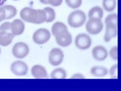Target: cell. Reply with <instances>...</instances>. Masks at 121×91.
<instances>
[{
    "label": "cell",
    "instance_id": "obj_21",
    "mask_svg": "<svg viewBox=\"0 0 121 91\" xmlns=\"http://www.w3.org/2000/svg\"><path fill=\"white\" fill-rule=\"evenodd\" d=\"M43 10L45 11V14H46V20H45V22L50 23L55 20V18L56 17V14L52 8L46 7Z\"/></svg>",
    "mask_w": 121,
    "mask_h": 91
},
{
    "label": "cell",
    "instance_id": "obj_16",
    "mask_svg": "<svg viewBox=\"0 0 121 91\" xmlns=\"http://www.w3.org/2000/svg\"><path fill=\"white\" fill-rule=\"evenodd\" d=\"M104 12L103 9L99 6H95L92 8L89 11V18H96L101 19L103 18Z\"/></svg>",
    "mask_w": 121,
    "mask_h": 91
},
{
    "label": "cell",
    "instance_id": "obj_13",
    "mask_svg": "<svg viewBox=\"0 0 121 91\" xmlns=\"http://www.w3.org/2000/svg\"><path fill=\"white\" fill-rule=\"evenodd\" d=\"M32 75L35 78H45L47 77V71L46 69L39 64H36L32 67L31 69Z\"/></svg>",
    "mask_w": 121,
    "mask_h": 91
},
{
    "label": "cell",
    "instance_id": "obj_2",
    "mask_svg": "<svg viewBox=\"0 0 121 91\" xmlns=\"http://www.w3.org/2000/svg\"><path fill=\"white\" fill-rule=\"evenodd\" d=\"M86 28L89 33L95 35V34H98L103 30V23L101 19L89 18V20L86 23Z\"/></svg>",
    "mask_w": 121,
    "mask_h": 91
},
{
    "label": "cell",
    "instance_id": "obj_3",
    "mask_svg": "<svg viewBox=\"0 0 121 91\" xmlns=\"http://www.w3.org/2000/svg\"><path fill=\"white\" fill-rule=\"evenodd\" d=\"M20 16L22 20L24 21L36 24L38 20V10L26 7L24 8L20 12Z\"/></svg>",
    "mask_w": 121,
    "mask_h": 91
},
{
    "label": "cell",
    "instance_id": "obj_12",
    "mask_svg": "<svg viewBox=\"0 0 121 91\" xmlns=\"http://www.w3.org/2000/svg\"><path fill=\"white\" fill-rule=\"evenodd\" d=\"M117 35V25L113 24H106V31L104 34V41L109 42Z\"/></svg>",
    "mask_w": 121,
    "mask_h": 91
},
{
    "label": "cell",
    "instance_id": "obj_28",
    "mask_svg": "<svg viewBox=\"0 0 121 91\" xmlns=\"http://www.w3.org/2000/svg\"><path fill=\"white\" fill-rule=\"evenodd\" d=\"M63 0H48V4L52 6H59L61 5Z\"/></svg>",
    "mask_w": 121,
    "mask_h": 91
},
{
    "label": "cell",
    "instance_id": "obj_29",
    "mask_svg": "<svg viewBox=\"0 0 121 91\" xmlns=\"http://www.w3.org/2000/svg\"><path fill=\"white\" fill-rule=\"evenodd\" d=\"M5 11L4 9L3 6L2 7H0V22L4 21L5 18Z\"/></svg>",
    "mask_w": 121,
    "mask_h": 91
},
{
    "label": "cell",
    "instance_id": "obj_10",
    "mask_svg": "<svg viewBox=\"0 0 121 91\" xmlns=\"http://www.w3.org/2000/svg\"><path fill=\"white\" fill-rule=\"evenodd\" d=\"M25 25L20 19H15L11 23V33L14 36L21 35L24 31Z\"/></svg>",
    "mask_w": 121,
    "mask_h": 91
},
{
    "label": "cell",
    "instance_id": "obj_30",
    "mask_svg": "<svg viewBox=\"0 0 121 91\" xmlns=\"http://www.w3.org/2000/svg\"><path fill=\"white\" fill-rule=\"evenodd\" d=\"M71 78L72 79H75V78H79V79H84L85 78V77L83 75H82V74H74V75H72L71 76Z\"/></svg>",
    "mask_w": 121,
    "mask_h": 91
},
{
    "label": "cell",
    "instance_id": "obj_20",
    "mask_svg": "<svg viewBox=\"0 0 121 91\" xmlns=\"http://www.w3.org/2000/svg\"><path fill=\"white\" fill-rule=\"evenodd\" d=\"M102 5H103L104 9L106 11L111 12V11H113L116 9L117 1L116 0H103Z\"/></svg>",
    "mask_w": 121,
    "mask_h": 91
},
{
    "label": "cell",
    "instance_id": "obj_7",
    "mask_svg": "<svg viewBox=\"0 0 121 91\" xmlns=\"http://www.w3.org/2000/svg\"><path fill=\"white\" fill-rule=\"evenodd\" d=\"M29 46L26 43H17L14 44L12 49V53L14 57L17 59H24L28 55L29 53Z\"/></svg>",
    "mask_w": 121,
    "mask_h": 91
},
{
    "label": "cell",
    "instance_id": "obj_1",
    "mask_svg": "<svg viewBox=\"0 0 121 91\" xmlns=\"http://www.w3.org/2000/svg\"><path fill=\"white\" fill-rule=\"evenodd\" d=\"M86 20V14L81 10H77L71 12L68 16V24L74 28L79 27L84 24Z\"/></svg>",
    "mask_w": 121,
    "mask_h": 91
},
{
    "label": "cell",
    "instance_id": "obj_17",
    "mask_svg": "<svg viewBox=\"0 0 121 91\" xmlns=\"http://www.w3.org/2000/svg\"><path fill=\"white\" fill-rule=\"evenodd\" d=\"M67 30V26L62 22H56L52 27V33L56 36L57 35H58L59 33H62L64 31Z\"/></svg>",
    "mask_w": 121,
    "mask_h": 91
},
{
    "label": "cell",
    "instance_id": "obj_22",
    "mask_svg": "<svg viewBox=\"0 0 121 91\" xmlns=\"http://www.w3.org/2000/svg\"><path fill=\"white\" fill-rule=\"evenodd\" d=\"M105 24H113L117 25V14H111L105 18Z\"/></svg>",
    "mask_w": 121,
    "mask_h": 91
},
{
    "label": "cell",
    "instance_id": "obj_31",
    "mask_svg": "<svg viewBox=\"0 0 121 91\" xmlns=\"http://www.w3.org/2000/svg\"><path fill=\"white\" fill-rule=\"evenodd\" d=\"M40 2L43 3V4H48V0H39Z\"/></svg>",
    "mask_w": 121,
    "mask_h": 91
},
{
    "label": "cell",
    "instance_id": "obj_32",
    "mask_svg": "<svg viewBox=\"0 0 121 91\" xmlns=\"http://www.w3.org/2000/svg\"><path fill=\"white\" fill-rule=\"evenodd\" d=\"M0 54H1V49H0Z\"/></svg>",
    "mask_w": 121,
    "mask_h": 91
},
{
    "label": "cell",
    "instance_id": "obj_27",
    "mask_svg": "<svg viewBox=\"0 0 121 91\" xmlns=\"http://www.w3.org/2000/svg\"><path fill=\"white\" fill-rule=\"evenodd\" d=\"M110 56L113 60H117V46H113L110 50Z\"/></svg>",
    "mask_w": 121,
    "mask_h": 91
},
{
    "label": "cell",
    "instance_id": "obj_33",
    "mask_svg": "<svg viewBox=\"0 0 121 91\" xmlns=\"http://www.w3.org/2000/svg\"><path fill=\"white\" fill-rule=\"evenodd\" d=\"M14 1H17V0H14Z\"/></svg>",
    "mask_w": 121,
    "mask_h": 91
},
{
    "label": "cell",
    "instance_id": "obj_14",
    "mask_svg": "<svg viewBox=\"0 0 121 91\" xmlns=\"http://www.w3.org/2000/svg\"><path fill=\"white\" fill-rule=\"evenodd\" d=\"M14 35L11 33L0 31V45L2 46H7L11 43Z\"/></svg>",
    "mask_w": 121,
    "mask_h": 91
},
{
    "label": "cell",
    "instance_id": "obj_26",
    "mask_svg": "<svg viewBox=\"0 0 121 91\" xmlns=\"http://www.w3.org/2000/svg\"><path fill=\"white\" fill-rule=\"evenodd\" d=\"M0 31H5L11 33V23L5 22L0 26Z\"/></svg>",
    "mask_w": 121,
    "mask_h": 91
},
{
    "label": "cell",
    "instance_id": "obj_5",
    "mask_svg": "<svg viewBox=\"0 0 121 91\" xmlns=\"http://www.w3.org/2000/svg\"><path fill=\"white\" fill-rule=\"evenodd\" d=\"M64 52L60 49L54 48L49 52L48 61L53 66H58L60 64L64 59Z\"/></svg>",
    "mask_w": 121,
    "mask_h": 91
},
{
    "label": "cell",
    "instance_id": "obj_18",
    "mask_svg": "<svg viewBox=\"0 0 121 91\" xmlns=\"http://www.w3.org/2000/svg\"><path fill=\"white\" fill-rule=\"evenodd\" d=\"M67 77L66 71L64 68H56L53 70L51 74V77L53 79H65Z\"/></svg>",
    "mask_w": 121,
    "mask_h": 91
},
{
    "label": "cell",
    "instance_id": "obj_19",
    "mask_svg": "<svg viewBox=\"0 0 121 91\" xmlns=\"http://www.w3.org/2000/svg\"><path fill=\"white\" fill-rule=\"evenodd\" d=\"M4 9L5 11V18L11 19L17 14V9L13 5H4Z\"/></svg>",
    "mask_w": 121,
    "mask_h": 91
},
{
    "label": "cell",
    "instance_id": "obj_23",
    "mask_svg": "<svg viewBox=\"0 0 121 91\" xmlns=\"http://www.w3.org/2000/svg\"><path fill=\"white\" fill-rule=\"evenodd\" d=\"M65 2L71 9H77L82 4V0H65Z\"/></svg>",
    "mask_w": 121,
    "mask_h": 91
},
{
    "label": "cell",
    "instance_id": "obj_6",
    "mask_svg": "<svg viewBox=\"0 0 121 91\" xmlns=\"http://www.w3.org/2000/svg\"><path fill=\"white\" fill-rule=\"evenodd\" d=\"M75 44L77 47L81 50H86L92 45V39L86 33H80L76 36Z\"/></svg>",
    "mask_w": 121,
    "mask_h": 91
},
{
    "label": "cell",
    "instance_id": "obj_24",
    "mask_svg": "<svg viewBox=\"0 0 121 91\" xmlns=\"http://www.w3.org/2000/svg\"><path fill=\"white\" fill-rule=\"evenodd\" d=\"M46 20V14L44 10L39 9L38 10V20L36 21V24H42Z\"/></svg>",
    "mask_w": 121,
    "mask_h": 91
},
{
    "label": "cell",
    "instance_id": "obj_25",
    "mask_svg": "<svg viewBox=\"0 0 121 91\" xmlns=\"http://www.w3.org/2000/svg\"><path fill=\"white\" fill-rule=\"evenodd\" d=\"M117 64H114V65H113L111 69H110V74H111V78L113 79H117L118 78V71H117Z\"/></svg>",
    "mask_w": 121,
    "mask_h": 91
},
{
    "label": "cell",
    "instance_id": "obj_15",
    "mask_svg": "<svg viewBox=\"0 0 121 91\" xmlns=\"http://www.w3.org/2000/svg\"><path fill=\"white\" fill-rule=\"evenodd\" d=\"M91 74L94 75L95 77H104L108 74V70L104 67L102 66H94L90 70Z\"/></svg>",
    "mask_w": 121,
    "mask_h": 91
},
{
    "label": "cell",
    "instance_id": "obj_9",
    "mask_svg": "<svg viewBox=\"0 0 121 91\" xmlns=\"http://www.w3.org/2000/svg\"><path fill=\"white\" fill-rule=\"evenodd\" d=\"M55 38H56L57 43L62 47L68 46L72 43V36L68 32V30H66V31H64L59 33L58 35H57L55 36Z\"/></svg>",
    "mask_w": 121,
    "mask_h": 91
},
{
    "label": "cell",
    "instance_id": "obj_4",
    "mask_svg": "<svg viewBox=\"0 0 121 91\" xmlns=\"http://www.w3.org/2000/svg\"><path fill=\"white\" fill-rule=\"evenodd\" d=\"M51 37V33L49 30L45 28L38 29L34 32L33 35V40L36 44H44L49 40Z\"/></svg>",
    "mask_w": 121,
    "mask_h": 91
},
{
    "label": "cell",
    "instance_id": "obj_11",
    "mask_svg": "<svg viewBox=\"0 0 121 91\" xmlns=\"http://www.w3.org/2000/svg\"><path fill=\"white\" fill-rule=\"evenodd\" d=\"M108 52L103 46H97L92 49L93 58L97 61H104L108 57Z\"/></svg>",
    "mask_w": 121,
    "mask_h": 91
},
{
    "label": "cell",
    "instance_id": "obj_8",
    "mask_svg": "<svg viewBox=\"0 0 121 91\" xmlns=\"http://www.w3.org/2000/svg\"><path fill=\"white\" fill-rule=\"evenodd\" d=\"M11 71L15 75H25L28 71V66L25 62H22V61H16V62L11 64Z\"/></svg>",
    "mask_w": 121,
    "mask_h": 91
}]
</instances>
